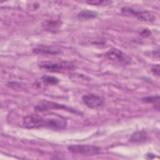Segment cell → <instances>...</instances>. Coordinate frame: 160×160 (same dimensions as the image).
Here are the masks:
<instances>
[{
    "instance_id": "6da1fadb",
    "label": "cell",
    "mask_w": 160,
    "mask_h": 160,
    "mask_svg": "<svg viewBox=\"0 0 160 160\" xmlns=\"http://www.w3.org/2000/svg\"><path fill=\"white\" fill-rule=\"evenodd\" d=\"M58 109L66 110L69 112H73L74 114H81V112H79L78 111L73 108H69L66 105L61 104L57 102L46 101V100L41 101L39 104L36 105L34 107V110L36 112H43V111H47L51 109Z\"/></svg>"
},
{
    "instance_id": "7a4b0ae2",
    "label": "cell",
    "mask_w": 160,
    "mask_h": 160,
    "mask_svg": "<svg viewBox=\"0 0 160 160\" xmlns=\"http://www.w3.org/2000/svg\"><path fill=\"white\" fill-rule=\"evenodd\" d=\"M69 151L73 154L92 156L100 152L101 148L89 144H71L68 147Z\"/></svg>"
},
{
    "instance_id": "3957f363",
    "label": "cell",
    "mask_w": 160,
    "mask_h": 160,
    "mask_svg": "<svg viewBox=\"0 0 160 160\" xmlns=\"http://www.w3.org/2000/svg\"><path fill=\"white\" fill-rule=\"evenodd\" d=\"M67 124V121L65 118L58 116L51 118H42L41 121V128L45 127L54 130L64 129Z\"/></svg>"
},
{
    "instance_id": "277c9868",
    "label": "cell",
    "mask_w": 160,
    "mask_h": 160,
    "mask_svg": "<svg viewBox=\"0 0 160 160\" xmlns=\"http://www.w3.org/2000/svg\"><path fill=\"white\" fill-rule=\"evenodd\" d=\"M121 12L124 14L133 15L142 21L152 22L156 19L154 13L149 11H136L132 8L126 6L121 8Z\"/></svg>"
},
{
    "instance_id": "5b68a950",
    "label": "cell",
    "mask_w": 160,
    "mask_h": 160,
    "mask_svg": "<svg viewBox=\"0 0 160 160\" xmlns=\"http://www.w3.org/2000/svg\"><path fill=\"white\" fill-rule=\"evenodd\" d=\"M72 65L67 62L45 61L39 64V67L51 72H61L64 69H71Z\"/></svg>"
},
{
    "instance_id": "8992f818",
    "label": "cell",
    "mask_w": 160,
    "mask_h": 160,
    "mask_svg": "<svg viewBox=\"0 0 160 160\" xmlns=\"http://www.w3.org/2000/svg\"><path fill=\"white\" fill-rule=\"evenodd\" d=\"M105 56L109 60L116 63H123L126 64L130 62L129 58L126 54L116 48H112L108 51Z\"/></svg>"
},
{
    "instance_id": "52a82bcc",
    "label": "cell",
    "mask_w": 160,
    "mask_h": 160,
    "mask_svg": "<svg viewBox=\"0 0 160 160\" xmlns=\"http://www.w3.org/2000/svg\"><path fill=\"white\" fill-rule=\"evenodd\" d=\"M84 104L91 109H96L104 104V99L99 96L94 94H86L82 96Z\"/></svg>"
},
{
    "instance_id": "ba28073f",
    "label": "cell",
    "mask_w": 160,
    "mask_h": 160,
    "mask_svg": "<svg viewBox=\"0 0 160 160\" xmlns=\"http://www.w3.org/2000/svg\"><path fill=\"white\" fill-rule=\"evenodd\" d=\"M41 116L37 114L28 115L23 118L22 124L24 126L28 129H36L41 128Z\"/></svg>"
},
{
    "instance_id": "9c48e42d",
    "label": "cell",
    "mask_w": 160,
    "mask_h": 160,
    "mask_svg": "<svg viewBox=\"0 0 160 160\" xmlns=\"http://www.w3.org/2000/svg\"><path fill=\"white\" fill-rule=\"evenodd\" d=\"M62 22L59 19H49L44 20L42 26L45 31L51 32H56L61 28Z\"/></svg>"
},
{
    "instance_id": "30bf717a",
    "label": "cell",
    "mask_w": 160,
    "mask_h": 160,
    "mask_svg": "<svg viewBox=\"0 0 160 160\" xmlns=\"http://www.w3.org/2000/svg\"><path fill=\"white\" fill-rule=\"evenodd\" d=\"M32 51L34 53L39 54L54 55L60 52V51L59 49L54 48L49 46H41L39 47L35 48L33 49Z\"/></svg>"
},
{
    "instance_id": "8fae6325",
    "label": "cell",
    "mask_w": 160,
    "mask_h": 160,
    "mask_svg": "<svg viewBox=\"0 0 160 160\" xmlns=\"http://www.w3.org/2000/svg\"><path fill=\"white\" fill-rule=\"evenodd\" d=\"M147 139V134L144 131H138L131 134L129 141L132 142H141Z\"/></svg>"
},
{
    "instance_id": "7c38bea8",
    "label": "cell",
    "mask_w": 160,
    "mask_h": 160,
    "mask_svg": "<svg viewBox=\"0 0 160 160\" xmlns=\"http://www.w3.org/2000/svg\"><path fill=\"white\" fill-rule=\"evenodd\" d=\"M98 14L96 11L84 9V10L80 11L78 13V17L79 18H82V19H93V18H96L98 16Z\"/></svg>"
},
{
    "instance_id": "4fadbf2b",
    "label": "cell",
    "mask_w": 160,
    "mask_h": 160,
    "mask_svg": "<svg viewBox=\"0 0 160 160\" xmlns=\"http://www.w3.org/2000/svg\"><path fill=\"white\" fill-rule=\"evenodd\" d=\"M41 79L44 83L49 85H56L59 82V79L56 77L49 75H43L41 77Z\"/></svg>"
},
{
    "instance_id": "5bb4252c",
    "label": "cell",
    "mask_w": 160,
    "mask_h": 160,
    "mask_svg": "<svg viewBox=\"0 0 160 160\" xmlns=\"http://www.w3.org/2000/svg\"><path fill=\"white\" fill-rule=\"evenodd\" d=\"M142 100L148 103H155V105H157L158 106H159V95L156 96H151L143 98Z\"/></svg>"
},
{
    "instance_id": "9a60e30c",
    "label": "cell",
    "mask_w": 160,
    "mask_h": 160,
    "mask_svg": "<svg viewBox=\"0 0 160 160\" xmlns=\"http://www.w3.org/2000/svg\"><path fill=\"white\" fill-rule=\"evenodd\" d=\"M112 2L109 1H102V0H98V1H87L86 3L91 4V5H108L111 4Z\"/></svg>"
},
{
    "instance_id": "2e32d148",
    "label": "cell",
    "mask_w": 160,
    "mask_h": 160,
    "mask_svg": "<svg viewBox=\"0 0 160 160\" xmlns=\"http://www.w3.org/2000/svg\"><path fill=\"white\" fill-rule=\"evenodd\" d=\"M151 71L154 74L156 75L157 76H159V65L156 64L154 65L152 68H151Z\"/></svg>"
},
{
    "instance_id": "e0dca14e",
    "label": "cell",
    "mask_w": 160,
    "mask_h": 160,
    "mask_svg": "<svg viewBox=\"0 0 160 160\" xmlns=\"http://www.w3.org/2000/svg\"><path fill=\"white\" fill-rule=\"evenodd\" d=\"M140 34L141 36L146 38L148 37L150 34H151V31L149 29H144L143 30H142V31L140 32Z\"/></svg>"
},
{
    "instance_id": "ac0fdd59",
    "label": "cell",
    "mask_w": 160,
    "mask_h": 160,
    "mask_svg": "<svg viewBox=\"0 0 160 160\" xmlns=\"http://www.w3.org/2000/svg\"><path fill=\"white\" fill-rule=\"evenodd\" d=\"M154 52H155V58H159V49H157V50H155V51H154Z\"/></svg>"
}]
</instances>
